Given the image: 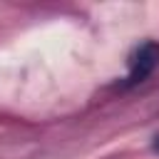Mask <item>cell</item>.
Returning a JSON list of instances; mask_svg holds the SVG:
<instances>
[{
    "mask_svg": "<svg viewBox=\"0 0 159 159\" xmlns=\"http://www.w3.org/2000/svg\"><path fill=\"white\" fill-rule=\"evenodd\" d=\"M157 62H159V45L157 42H142L132 52V57H129V75H127V82L124 84L132 87V84L144 82L154 72Z\"/></svg>",
    "mask_w": 159,
    "mask_h": 159,
    "instance_id": "cell-1",
    "label": "cell"
},
{
    "mask_svg": "<svg viewBox=\"0 0 159 159\" xmlns=\"http://www.w3.org/2000/svg\"><path fill=\"white\" fill-rule=\"evenodd\" d=\"M154 152H159V137L154 139Z\"/></svg>",
    "mask_w": 159,
    "mask_h": 159,
    "instance_id": "cell-2",
    "label": "cell"
}]
</instances>
